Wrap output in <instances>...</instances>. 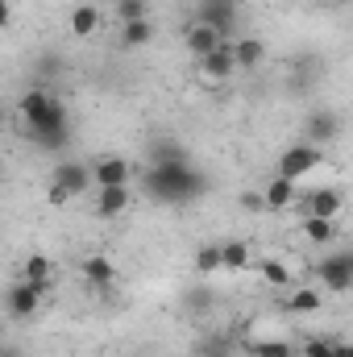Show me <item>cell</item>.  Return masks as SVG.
Wrapping results in <instances>:
<instances>
[{
	"label": "cell",
	"instance_id": "obj_1",
	"mask_svg": "<svg viewBox=\"0 0 353 357\" xmlns=\"http://www.w3.org/2000/svg\"><path fill=\"white\" fill-rule=\"evenodd\" d=\"M146 191L158 204H187V199H200L208 191V178L187 162L183 150H175L171 142H158L150 171H146Z\"/></svg>",
	"mask_w": 353,
	"mask_h": 357
},
{
	"label": "cell",
	"instance_id": "obj_2",
	"mask_svg": "<svg viewBox=\"0 0 353 357\" xmlns=\"http://www.w3.org/2000/svg\"><path fill=\"white\" fill-rule=\"evenodd\" d=\"M17 112H21V125H25V137L42 150H67L71 146V116H67V104L59 96H50L46 88H29L17 100Z\"/></svg>",
	"mask_w": 353,
	"mask_h": 357
},
{
	"label": "cell",
	"instance_id": "obj_3",
	"mask_svg": "<svg viewBox=\"0 0 353 357\" xmlns=\"http://www.w3.org/2000/svg\"><path fill=\"white\" fill-rule=\"evenodd\" d=\"M324 162V154H320V146H287V154L278 158V178H303V175H312L316 167Z\"/></svg>",
	"mask_w": 353,
	"mask_h": 357
},
{
	"label": "cell",
	"instance_id": "obj_4",
	"mask_svg": "<svg viewBox=\"0 0 353 357\" xmlns=\"http://www.w3.org/2000/svg\"><path fill=\"white\" fill-rule=\"evenodd\" d=\"M195 21L212 25L225 42H233V25H237V0H200L195 4Z\"/></svg>",
	"mask_w": 353,
	"mask_h": 357
},
{
	"label": "cell",
	"instance_id": "obj_5",
	"mask_svg": "<svg viewBox=\"0 0 353 357\" xmlns=\"http://www.w3.org/2000/svg\"><path fill=\"white\" fill-rule=\"evenodd\" d=\"M316 278H320L324 291H337V295L350 291L353 287V254H329V258H320Z\"/></svg>",
	"mask_w": 353,
	"mask_h": 357
},
{
	"label": "cell",
	"instance_id": "obj_6",
	"mask_svg": "<svg viewBox=\"0 0 353 357\" xmlns=\"http://www.w3.org/2000/svg\"><path fill=\"white\" fill-rule=\"evenodd\" d=\"M195 63H200V75H204L208 84H225V79L237 75V63H233V46H229V42H220L216 50H208V54L195 59Z\"/></svg>",
	"mask_w": 353,
	"mask_h": 357
},
{
	"label": "cell",
	"instance_id": "obj_7",
	"mask_svg": "<svg viewBox=\"0 0 353 357\" xmlns=\"http://www.w3.org/2000/svg\"><path fill=\"white\" fill-rule=\"evenodd\" d=\"M88 175H91V187H129V175H133V167H129L125 158L108 154V158L91 162Z\"/></svg>",
	"mask_w": 353,
	"mask_h": 357
},
{
	"label": "cell",
	"instance_id": "obj_8",
	"mask_svg": "<svg viewBox=\"0 0 353 357\" xmlns=\"http://www.w3.org/2000/svg\"><path fill=\"white\" fill-rule=\"evenodd\" d=\"M21 282H29L38 299L50 295V291H54V266H50V258H46V254H29V258L21 262Z\"/></svg>",
	"mask_w": 353,
	"mask_h": 357
},
{
	"label": "cell",
	"instance_id": "obj_9",
	"mask_svg": "<svg viewBox=\"0 0 353 357\" xmlns=\"http://www.w3.org/2000/svg\"><path fill=\"white\" fill-rule=\"evenodd\" d=\"M50 183H54V187H63L71 199H80V195H88L91 175H88V167H84V162H59V167H54V175H50Z\"/></svg>",
	"mask_w": 353,
	"mask_h": 357
},
{
	"label": "cell",
	"instance_id": "obj_10",
	"mask_svg": "<svg viewBox=\"0 0 353 357\" xmlns=\"http://www.w3.org/2000/svg\"><path fill=\"white\" fill-rule=\"evenodd\" d=\"M38 303H42V299H38L33 287L21 282V278H17V282L8 287V295H4V307H8L13 320H33V316H38Z\"/></svg>",
	"mask_w": 353,
	"mask_h": 357
},
{
	"label": "cell",
	"instance_id": "obj_11",
	"mask_svg": "<svg viewBox=\"0 0 353 357\" xmlns=\"http://www.w3.org/2000/svg\"><path fill=\"white\" fill-rule=\"evenodd\" d=\"M225 38L212 29V25H204V21H195V25H187V33H183V46H187V54L191 59H204L208 50H216Z\"/></svg>",
	"mask_w": 353,
	"mask_h": 357
},
{
	"label": "cell",
	"instance_id": "obj_12",
	"mask_svg": "<svg viewBox=\"0 0 353 357\" xmlns=\"http://www.w3.org/2000/svg\"><path fill=\"white\" fill-rule=\"evenodd\" d=\"M121 212H129V187H96V216L117 220Z\"/></svg>",
	"mask_w": 353,
	"mask_h": 357
},
{
	"label": "cell",
	"instance_id": "obj_13",
	"mask_svg": "<svg viewBox=\"0 0 353 357\" xmlns=\"http://www.w3.org/2000/svg\"><path fill=\"white\" fill-rule=\"evenodd\" d=\"M80 274H84V282H88V287H96V291H108V287L117 282V266H112L104 254H91V258H84Z\"/></svg>",
	"mask_w": 353,
	"mask_h": 357
},
{
	"label": "cell",
	"instance_id": "obj_14",
	"mask_svg": "<svg viewBox=\"0 0 353 357\" xmlns=\"http://www.w3.org/2000/svg\"><path fill=\"white\" fill-rule=\"evenodd\" d=\"M337 133H341V116L337 112H316L308 121V146H329V142H337Z\"/></svg>",
	"mask_w": 353,
	"mask_h": 357
},
{
	"label": "cell",
	"instance_id": "obj_15",
	"mask_svg": "<svg viewBox=\"0 0 353 357\" xmlns=\"http://www.w3.org/2000/svg\"><path fill=\"white\" fill-rule=\"evenodd\" d=\"M341 204H345V199H341L337 187H320V191L308 195V204H303L308 212H303V216H324V220H333V216L341 212Z\"/></svg>",
	"mask_w": 353,
	"mask_h": 357
},
{
	"label": "cell",
	"instance_id": "obj_16",
	"mask_svg": "<svg viewBox=\"0 0 353 357\" xmlns=\"http://www.w3.org/2000/svg\"><path fill=\"white\" fill-rule=\"evenodd\" d=\"M233 46V63H237V71H250V67H258L266 59V42L262 38H237V42H229Z\"/></svg>",
	"mask_w": 353,
	"mask_h": 357
},
{
	"label": "cell",
	"instance_id": "obj_17",
	"mask_svg": "<svg viewBox=\"0 0 353 357\" xmlns=\"http://www.w3.org/2000/svg\"><path fill=\"white\" fill-rule=\"evenodd\" d=\"M262 204L270 208V212H287V208L295 204V183L274 175L270 183H266V191H262Z\"/></svg>",
	"mask_w": 353,
	"mask_h": 357
},
{
	"label": "cell",
	"instance_id": "obj_18",
	"mask_svg": "<svg viewBox=\"0 0 353 357\" xmlns=\"http://www.w3.org/2000/svg\"><path fill=\"white\" fill-rule=\"evenodd\" d=\"M250 262H254V258H250V241H241V237H233V241H220V270H229V274H241Z\"/></svg>",
	"mask_w": 353,
	"mask_h": 357
},
{
	"label": "cell",
	"instance_id": "obj_19",
	"mask_svg": "<svg viewBox=\"0 0 353 357\" xmlns=\"http://www.w3.org/2000/svg\"><path fill=\"white\" fill-rule=\"evenodd\" d=\"M150 42H154V21H150V17L121 25V46H125V50H142V46H150Z\"/></svg>",
	"mask_w": 353,
	"mask_h": 357
},
{
	"label": "cell",
	"instance_id": "obj_20",
	"mask_svg": "<svg viewBox=\"0 0 353 357\" xmlns=\"http://www.w3.org/2000/svg\"><path fill=\"white\" fill-rule=\"evenodd\" d=\"M299 233H303L312 245H329V241L337 237L333 220H324V216H303V220H299Z\"/></svg>",
	"mask_w": 353,
	"mask_h": 357
},
{
	"label": "cell",
	"instance_id": "obj_21",
	"mask_svg": "<svg viewBox=\"0 0 353 357\" xmlns=\"http://www.w3.org/2000/svg\"><path fill=\"white\" fill-rule=\"evenodd\" d=\"M100 29V8L96 4H80L75 13H71V33L75 38H91Z\"/></svg>",
	"mask_w": 353,
	"mask_h": 357
},
{
	"label": "cell",
	"instance_id": "obj_22",
	"mask_svg": "<svg viewBox=\"0 0 353 357\" xmlns=\"http://www.w3.org/2000/svg\"><path fill=\"white\" fill-rule=\"evenodd\" d=\"M283 312H295V316H308V312H320V291H312V287H299L295 295H287V303H283Z\"/></svg>",
	"mask_w": 353,
	"mask_h": 357
},
{
	"label": "cell",
	"instance_id": "obj_23",
	"mask_svg": "<svg viewBox=\"0 0 353 357\" xmlns=\"http://www.w3.org/2000/svg\"><path fill=\"white\" fill-rule=\"evenodd\" d=\"M191 266H195V274H216V270H220V241L200 245L195 258H191Z\"/></svg>",
	"mask_w": 353,
	"mask_h": 357
},
{
	"label": "cell",
	"instance_id": "obj_24",
	"mask_svg": "<svg viewBox=\"0 0 353 357\" xmlns=\"http://www.w3.org/2000/svg\"><path fill=\"white\" fill-rule=\"evenodd\" d=\"M246 354L250 357H295V349H291L283 337H270V341H250Z\"/></svg>",
	"mask_w": 353,
	"mask_h": 357
},
{
	"label": "cell",
	"instance_id": "obj_25",
	"mask_svg": "<svg viewBox=\"0 0 353 357\" xmlns=\"http://www.w3.org/2000/svg\"><path fill=\"white\" fill-rule=\"evenodd\" d=\"M258 274H262L270 287H287V282H291V266L278 262V258H266L262 266H258Z\"/></svg>",
	"mask_w": 353,
	"mask_h": 357
},
{
	"label": "cell",
	"instance_id": "obj_26",
	"mask_svg": "<svg viewBox=\"0 0 353 357\" xmlns=\"http://www.w3.org/2000/svg\"><path fill=\"white\" fill-rule=\"evenodd\" d=\"M150 13V0H117V21L129 25V21H146Z\"/></svg>",
	"mask_w": 353,
	"mask_h": 357
},
{
	"label": "cell",
	"instance_id": "obj_27",
	"mask_svg": "<svg viewBox=\"0 0 353 357\" xmlns=\"http://www.w3.org/2000/svg\"><path fill=\"white\" fill-rule=\"evenodd\" d=\"M212 303H216V295H212L208 287H191V291H187V312H195V316H204V312H208Z\"/></svg>",
	"mask_w": 353,
	"mask_h": 357
},
{
	"label": "cell",
	"instance_id": "obj_28",
	"mask_svg": "<svg viewBox=\"0 0 353 357\" xmlns=\"http://www.w3.org/2000/svg\"><path fill=\"white\" fill-rule=\"evenodd\" d=\"M303 357H333V341H329V337H312V341L303 345Z\"/></svg>",
	"mask_w": 353,
	"mask_h": 357
},
{
	"label": "cell",
	"instance_id": "obj_29",
	"mask_svg": "<svg viewBox=\"0 0 353 357\" xmlns=\"http://www.w3.org/2000/svg\"><path fill=\"white\" fill-rule=\"evenodd\" d=\"M46 199H50V204H54V208H63V204H71V195H67V191H63V187H54V183H50V187H46Z\"/></svg>",
	"mask_w": 353,
	"mask_h": 357
},
{
	"label": "cell",
	"instance_id": "obj_30",
	"mask_svg": "<svg viewBox=\"0 0 353 357\" xmlns=\"http://www.w3.org/2000/svg\"><path fill=\"white\" fill-rule=\"evenodd\" d=\"M241 208H250V212H262L266 204H262V191H246L241 195Z\"/></svg>",
	"mask_w": 353,
	"mask_h": 357
},
{
	"label": "cell",
	"instance_id": "obj_31",
	"mask_svg": "<svg viewBox=\"0 0 353 357\" xmlns=\"http://www.w3.org/2000/svg\"><path fill=\"white\" fill-rule=\"evenodd\" d=\"M8 21H13V4L0 0V29H8Z\"/></svg>",
	"mask_w": 353,
	"mask_h": 357
},
{
	"label": "cell",
	"instance_id": "obj_32",
	"mask_svg": "<svg viewBox=\"0 0 353 357\" xmlns=\"http://www.w3.org/2000/svg\"><path fill=\"white\" fill-rule=\"evenodd\" d=\"M333 357H353L350 345H341V341H333Z\"/></svg>",
	"mask_w": 353,
	"mask_h": 357
},
{
	"label": "cell",
	"instance_id": "obj_33",
	"mask_svg": "<svg viewBox=\"0 0 353 357\" xmlns=\"http://www.w3.org/2000/svg\"><path fill=\"white\" fill-rule=\"evenodd\" d=\"M0 357H21V349H8V345H4V349H0Z\"/></svg>",
	"mask_w": 353,
	"mask_h": 357
},
{
	"label": "cell",
	"instance_id": "obj_34",
	"mask_svg": "<svg viewBox=\"0 0 353 357\" xmlns=\"http://www.w3.org/2000/svg\"><path fill=\"white\" fill-rule=\"evenodd\" d=\"M291 4H303V0H291Z\"/></svg>",
	"mask_w": 353,
	"mask_h": 357
},
{
	"label": "cell",
	"instance_id": "obj_35",
	"mask_svg": "<svg viewBox=\"0 0 353 357\" xmlns=\"http://www.w3.org/2000/svg\"><path fill=\"white\" fill-rule=\"evenodd\" d=\"M0 349H4V341H0Z\"/></svg>",
	"mask_w": 353,
	"mask_h": 357
}]
</instances>
